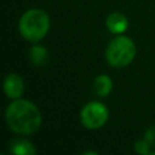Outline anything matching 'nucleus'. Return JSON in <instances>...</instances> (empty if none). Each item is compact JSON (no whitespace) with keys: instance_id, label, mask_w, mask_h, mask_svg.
Listing matches in <instances>:
<instances>
[{"instance_id":"obj_1","label":"nucleus","mask_w":155,"mask_h":155,"mask_svg":"<svg viewBox=\"0 0 155 155\" xmlns=\"http://www.w3.org/2000/svg\"><path fill=\"white\" fill-rule=\"evenodd\" d=\"M5 121L12 132L19 136H29L40 128L42 117L39 108L33 102L17 98L7 105Z\"/></svg>"},{"instance_id":"obj_2","label":"nucleus","mask_w":155,"mask_h":155,"mask_svg":"<svg viewBox=\"0 0 155 155\" xmlns=\"http://www.w3.org/2000/svg\"><path fill=\"white\" fill-rule=\"evenodd\" d=\"M51 21L47 12L40 8L27 10L18 22V31L29 42L36 44L42 40L50 30Z\"/></svg>"},{"instance_id":"obj_3","label":"nucleus","mask_w":155,"mask_h":155,"mask_svg":"<svg viewBox=\"0 0 155 155\" xmlns=\"http://www.w3.org/2000/svg\"><path fill=\"white\" fill-rule=\"evenodd\" d=\"M137 53L133 40L128 36L114 38L105 50V59L113 68H125L132 63Z\"/></svg>"},{"instance_id":"obj_4","label":"nucleus","mask_w":155,"mask_h":155,"mask_svg":"<svg viewBox=\"0 0 155 155\" xmlns=\"http://www.w3.org/2000/svg\"><path fill=\"white\" fill-rule=\"evenodd\" d=\"M109 117V110L102 102L91 101L86 103L80 111V121L87 130H98L103 127Z\"/></svg>"},{"instance_id":"obj_5","label":"nucleus","mask_w":155,"mask_h":155,"mask_svg":"<svg viewBox=\"0 0 155 155\" xmlns=\"http://www.w3.org/2000/svg\"><path fill=\"white\" fill-rule=\"evenodd\" d=\"M4 92L10 99L21 98L24 92V81L21 75L16 73L7 74L4 80Z\"/></svg>"},{"instance_id":"obj_6","label":"nucleus","mask_w":155,"mask_h":155,"mask_svg":"<svg viewBox=\"0 0 155 155\" xmlns=\"http://www.w3.org/2000/svg\"><path fill=\"white\" fill-rule=\"evenodd\" d=\"M105 25L113 34H122L128 28V19L121 12H111L105 18Z\"/></svg>"},{"instance_id":"obj_7","label":"nucleus","mask_w":155,"mask_h":155,"mask_svg":"<svg viewBox=\"0 0 155 155\" xmlns=\"http://www.w3.org/2000/svg\"><path fill=\"white\" fill-rule=\"evenodd\" d=\"M8 153L15 155H34L36 153V148L25 138H15L8 144Z\"/></svg>"},{"instance_id":"obj_8","label":"nucleus","mask_w":155,"mask_h":155,"mask_svg":"<svg viewBox=\"0 0 155 155\" xmlns=\"http://www.w3.org/2000/svg\"><path fill=\"white\" fill-rule=\"evenodd\" d=\"M93 93L101 98L107 97L111 90H113V81L110 79L109 75L107 74H101L98 76H96L94 81H93Z\"/></svg>"},{"instance_id":"obj_9","label":"nucleus","mask_w":155,"mask_h":155,"mask_svg":"<svg viewBox=\"0 0 155 155\" xmlns=\"http://www.w3.org/2000/svg\"><path fill=\"white\" fill-rule=\"evenodd\" d=\"M29 58L31 63L36 67H41L47 63L48 61V52L42 45H38V42L30 48L29 51Z\"/></svg>"},{"instance_id":"obj_10","label":"nucleus","mask_w":155,"mask_h":155,"mask_svg":"<svg viewBox=\"0 0 155 155\" xmlns=\"http://www.w3.org/2000/svg\"><path fill=\"white\" fill-rule=\"evenodd\" d=\"M134 151L138 154H143V155H151V153H153L151 145L144 138L139 139L134 143Z\"/></svg>"},{"instance_id":"obj_11","label":"nucleus","mask_w":155,"mask_h":155,"mask_svg":"<svg viewBox=\"0 0 155 155\" xmlns=\"http://www.w3.org/2000/svg\"><path fill=\"white\" fill-rule=\"evenodd\" d=\"M150 145H151V148L153 147H155V126H151V127H149L147 131H145V133H144V137H143Z\"/></svg>"},{"instance_id":"obj_12","label":"nucleus","mask_w":155,"mask_h":155,"mask_svg":"<svg viewBox=\"0 0 155 155\" xmlns=\"http://www.w3.org/2000/svg\"><path fill=\"white\" fill-rule=\"evenodd\" d=\"M82 154H84V155H87V154H92V155H97V154H98V151H91V150H87V151H84Z\"/></svg>"}]
</instances>
